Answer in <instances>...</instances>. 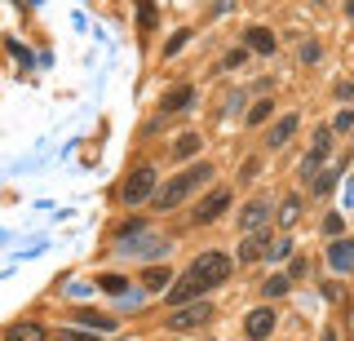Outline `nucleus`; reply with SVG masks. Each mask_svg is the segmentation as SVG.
Listing matches in <instances>:
<instances>
[{
    "label": "nucleus",
    "mask_w": 354,
    "mask_h": 341,
    "mask_svg": "<svg viewBox=\"0 0 354 341\" xmlns=\"http://www.w3.org/2000/svg\"><path fill=\"white\" fill-rule=\"evenodd\" d=\"M208 178H213V164H208V160H199V164H191V169H182L173 182L155 186V195H151V200H155V208H164V213H169V208H177V204L186 200V195L195 191V186H204Z\"/></svg>",
    "instance_id": "obj_1"
},
{
    "label": "nucleus",
    "mask_w": 354,
    "mask_h": 341,
    "mask_svg": "<svg viewBox=\"0 0 354 341\" xmlns=\"http://www.w3.org/2000/svg\"><path fill=\"white\" fill-rule=\"evenodd\" d=\"M230 270H235V261H230L226 252L208 248V252H199V257L191 261V270H186V275H191L199 288L208 293V288H217V284H226V279H230Z\"/></svg>",
    "instance_id": "obj_2"
},
{
    "label": "nucleus",
    "mask_w": 354,
    "mask_h": 341,
    "mask_svg": "<svg viewBox=\"0 0 354 341\" xmlns=\"http://www.w3.org/2000/svg\"><path fill=\"white\" fill-rule=\"evenodd\" d=\"M208 319H213V302H208V297H195V302H186V306H173L169 328L173 333H191V328L208 324Z\"/></svg>",
    "instance_id": "obj_3"
},
{
    "label": "nucleus",
    "mask_w": 354,
    "mask_h": 341,
    "mask_svg": "<svg viewBox=\"0 0 354 341\" xmlns=\"http://www.w3.org/2000/svg\"><path fill=\"white\" fill-rule=\"evenodd\" d=\"M155 195V169L151 164H142V169H133L129 178H124V186H120V200H124L129 208H138L142 200H151Z\"/></svg>",
    "instance_id": "obj_4"
},
{
    "label": "nucleus",
    "mask_w": 354,
    "mask_h": 341,
    "mask_svg": "<svg viewBox=\"0 0 354 341\" xmlns=\"http://www.w3.org/2000/svg\"><path fill=\"white\" fill-rule=\"evenodd\" d=\"M270 226H252V230H243V239H239V261H243V266H248V261H261L266 257V248H270Z\"/></svg>",
    "instance_id": "obj_5"
},
{
    "label": "nucleus",
    "mask_w": 354,
    "mask_h": 341,
    "mask_svg": "<svg viewBox=\"0 0 354 341\" xmlns=\"http://www.w3.org/2000/svg\"><path fill=\"white\" fill-rule=\"evenodd\" d=\"M328 156H332V129H319V133H315V147H310V156L301 160V178L310 182L319 164H328Z\"/></svg>",
    "instance_id": "obj_6"
},
{
    "label": "nucleus",
    "mask_w": 354,
    "mask_h": 341,
    "mask_svg": "<svg viewBox=\"0 0 354 341\" xmlns=\"http://www.w3.org/2000/svg\"><path fill=\"white\" fill-rule=\"evenodd\" d=\"M274 324L279 319H274L270 306H257V311H248V319H243V333H248V341H266L274 333Z\"/></svg>",
    "instance_id": "obj_7"
},
{
    "label": "nucleus",
    "mask_w": 354,
    "mask_h": 341,
    "mask_svg": "<svg viewBox=\"0 0 354 341\" xmlns=\"http://www.w3.org/2000/svg\"><path fill=\"white\" fill-rule=\"evenodd\" d=\"M191 102H195V89H191V84H182V89H169V93H164V102H160V120H155L151 129H160L169 116H182Z\"/></svg>",
    "instance_id": "obj_8"
},
{
    "label": "nucleus",
    "mask_w": 354,
    "mask_h": 341,
    "mask_svg": "<svg viewBox=\"0 0 354 341\" xmlns=\"http://www.w3.org/2000/svg\"><path fill=\"white\" fill-rule=\"evenodd\" d=\"M328 266L337 270V275H350L354 270V239H346V235H337L328 244Z\"/></svg>",
    "instance_id": "obj_9"
},
{
    "label": "nucleus",
    "mask_w": 354,
    "mask_h": 341,
    "mask_svg": "<svg viewBox=\"0 0 354 341\" xmlns=\"http://www.w3.org/2000/svg\"><path fill=\"white\" fill-rule=\"evenodd\" d=\"M226 208H230V191H213L204 204L195 208V222H199V226H208V222H217V217L226 213Z\"/></svg>",
    "instance_id": "obj_10"
},
{
    "label": "nucleus",
    "mask_w": 354,
    "mask_h": 341,
    "mask_svg": "<svg viewBox=\"0 0 354 341\" xmlns=\"http://www.w3.org/2000/svg\"><path fill=\"white\" fill-rule=\"evenodd\" d=\"M243 49H252V53H261V58H270L279 45H274V31H270V27H248V31H243Z\"/></svg>",
    "instance_id": "obj_11"
},
{
    "label": "nucleus",
    "mask_w": 354,
    "mask_h": 341,
    "mask_svg": "<svg viewBox=\"0 0 354 341\" xmlns=\"http://www.w3.org/2000/svg\"><path fill=\"white\" fill-rule=\"evenodd\" d=\"M5 341H49V333H44V324H36V319H18V324L5 328Z\"/></svg>",
    "instance_id": "obj_12"
},
{
    "label": "nucleus",
    "mask_w": 354,
    "mask_h": 341,
    "mask_svg": "<svg viewBox=\"0 0 354 341\" xmlns=\"http://www.w3.org/2000/svg\"><path fill=\"white\" fill-rule=\"evenodd\" d=\"M195 297H204V288H199L191 275H182V279H177L173 288L164 293V302H169V306H186V302H195Z\"/></svg>",
    "instance_id": "obj_13"
},
{
    "label": "nucleus",
    "mask_w": 354,
    "mask_h": 341,
    "mask_svg": "<svg viewBox=\"0 0 354 341\" xmlns=\"http://www.w3.org/2000/svg\"><path fill=\"white\" fill-rule=\"evenodd\" d=\"M297 125H301V116H297V111H288V116L279 120V125H274L270 133H266V147H270V151H279L283 142H288V138L297 133Z\"/></svg>",
    "instance_id": "obj_14"
},
{
    "label": "nucleus",
    "mask_w": 354,
    "mask_h": 341,
    "mask_svg": "<svg viewBox=\"0 0 354 341\" xmlns=\"http://www.w3.org/2000/svg\"><path fill=\"white\" fill-rule=\"evenodd\" d=\"M266 213H270V204H266L261 195H257V200H248V204L239 208V230H252V226H261V222H266Z\"/></svg>",
    "instance_id": "obj_15"
},
{
    "label": "nucleus",
    "mask_w": 354,
    "mask_h": 341,
    "mask_svg": "<svg viewBox=\"0 0 354 341\" xmlns=\"http://www.w3.org/2000/svg\"><path fill=\"white\" fill-rule=\"evenodd\" d=\"M199 147H204V142H199V133H182V138L173 142V160H177V164L195 160V156H199Z\"/></svg>",
    "instance_id": "obj_16"
},
{
    "label": "nucleus",
    "mask_w": 354,
    "mask_h": 341,
    "mask_svg": "<svg viewBox=\"0 0 354 341\" xmlns=\"http://www.w3.org/2000/svg\"><path fill=\"white\" fill-rule=\"evenodd\" d=\"M75 324L93 328V333H115V319H111V315H97V311H75Z\"/></svg>",
    "instance_id": "obj_17"
},
{
    "label": "nucleus",
    "mask_w": 354,
    "mask_h": 341,
    "mask_svg": "<svg viewBox=\"0 0 354 341\" xmlns=\"http://www.w3.org/2000/svg\"><path fill=\"white\" fill-rule=\"evenodd\" d=\"M155 27H160V5H155V0H138V31L147 36Z\"/></svg>",
    "instance_id": "obj_18"
},
{
    "label": "nucleus",
    "mask_w": 354,
    "mask_h": 341,
    "mask_svg": "<svg viewBox=\"0 0 354 341\" xmlns=\"http://www.w3.org/2000/svg\"><path fill=\"white\" fill-rule=\"evenodd\" d=\"M93 288H97V293H106V297H120V293L129 288V279H124V275H97Z\"/></svg>",
    "instance_id": "obj_19"
},
{
    "label": "nucleus",
    "mask_w": 354,
    "mask_h": 341,
    "mask_svg": "<svg viewBox=\"0 0 354 341\" xmlns=\"http://www.w3.org/2000/svg\"><path fill=\"white\" fill-rule=\"evenodd\" d=\"M337 178H341V164H332L328 173H319V178H310V191H315V195H328L332 186H337Z\"/></svg>",
    "instance_id": "obj_20"
},
{
    "label": "nucleus",
    "mask_w": 354,
    "mask_h": 341,
    "mask_svg": "<svg viewBox=\"0 0 354 341\" xmlns=\"http://www.w3.org/2000/svg\"><path fill=\"white\" fill-rule=\"evenodd\" d=\"M297 217H301V200H297V195H283V204H279V226L288 230Z\"/></svg>",
    "instance_id": "obj_21"
},
{
    "label": "nucleus",
    "mask_w": 354,
    "mask_h": 341,
    "mask_svg": "<svg viewBox=\"0 0 354 341\" xmlns=\"http://www.w3.org/2000/svg\"><path fill=\"white\" fill-rule=\"evenodd\" d=\"M169 279H173V270H169V266H151L147 275H142V288H164Z\"/></svg>",
    "instance_id": "obj_22"
},
{
    "label": "nucleus",
    "mask_w": 354,
    "mask_h": 341,
    "mask_svg": "<svg viewBox=\"0 0 354 341\" xmlns=\"http://www.w3.org/2000/svg\"><path fill=\"white\" fill-rule=\"evenodd\" d=\"M288 288H292V279H288V275H270V279H266V284H261V293H266V297H270V302H274V297H283Z\"/></svg>",
    "instance_id": "obj_23"
},
{
    "label": "nucleus",
    "mask_w": 354,
    "mask_h": 341,
    "mask_svg": "<svg viewBox=\"0 0 354 341\" xmlns=\"http://www.w3.org/2000/svg\"><path fill=\"white\" fill-rule=\"evenodd\" d=\"M270 116H274V102H270V98H261V102H252V111H248V125H266Z\"/></svg>",
    "instance_id": "obj_24"
},
{
    "label": "nucleus",
    "mask_w": 354,
    "mask_h": 341,
    "mask_svg": "<svg viewBox=\"0 0 354 341\" xmlns=\"http://www.w3.org/2000/svg\"><path fill=\"white\" fill-rule=\"evenodd\" d=\"M266 257H270V261H283V257H292V239H270V248H266Z\"/></svg>",
    "instance_id": "obj_25"
},
{
    "label": "nucleus",
    "mask_w": 354,
    "mask_h": 341,
    "mask_svg": "<svg viewBox=\"0 0 354 341\" xmlns=\"http://www.w3.org/2000/svg\"><path fill=\"white\" fill-rule=\"evenodd\" d=\"M341 230H346V217H341V213H328V217H324V235H328V239H337Z\"/></svg>",
    "instance_id": "obj_26"
},
{
    "label": "nucleus",
    "mask_w": 354,
    "mask_h": 341,
    "mask_svg": "<svg viewBox=\"0 0 354 341\" xmlns=\"http://www.w3.org/2000/svg\"><path fill=\"white\" fill-rule=\"evenodd\" d=\"M319 58H324V49H319L315 40H306V45H301V67H315Z\"/></svg>",
    "instance_id": "obj_27"
},
{
    "label": "nucleus",
    "mask_w": 354,
    "mask_h": 341,
    "mask_svg": "<svg viewBox=\"0 0 354 341\" xmlns=\"http://www.w3.org/2000/svg\"><path fill=\"white\" fill-rule=\"evenodd\" d=\"M186 40H191V31H177V36L169 40V45H164V58H177V53H182V45Z\"/></svg>",
    "instance_id": "obj_28"
},
{
    "label": "nucleus",
    "mask_w": 354,
    "mask_h": 341,
    "mask_svg": "<svg viewBox=\"0 0 354 341\" xmlns=\"http://www.w3.org/2000/svg\"><path fill=\"white\" fill-rule=\"evenodd\" d=\"M243 58H248V49H230L226 58H221V67H226V71H235V67H243Z\"/></svg>",
    "instance_id": "obj_29"
},
{
    "label": "nucleus",
    "mask_w": 354,
    "mask_h": 341,
    "mask_svg": "<svg viewBox=\"0 0 354 341\" xmlns=\"http://www.w3.org/2000/svg\"><path fill=\"white\" fill-rule=\"evenodd\" d=\"M350 129H354V111H341L332 120V133H350Z\"/></svg>",
    "instance_id": "obj_30"
},
{
    "label": "nucleus",
    "mask_w": 354,
    "mask_h": 341,
    "mask_svg": "<svg viewBox=\"0 0 354 341\" xmlns=\"http://www.w3.org/2000/svg\"><path fill=\"white\" fill-rule=\"evenodd\" d=\"M9 53H14V58L22 62V67H31V62H36V58H31V53H27V49H22V45H18V40H9Z\"/></svg>",
    "instance_id": "obj_31"
},
{
    "label": "nucleus",
    "mask_w": 354,
    "mask_h": 341,
    "mask_svg": "<svg viewBox=\"0 0 354 341\" xmlns=\"http://www.w3.org/2000/svg\"><path fill=\"white\" fill-rule=\"evenodd\" d=\"M337 98H341V102H350V98H354V80H341L337 84Z\"/></svg>",
    "instance_id": "obj_32"
},
{
    "label": "nucleus",
    "mask_w": 354,
    "mask_h": 341,
    "mask_svg": "<svg viewBox=\"0 0 354 341\" xmlns=\"http://www.w3.org/2000/svg\"><path fill=\"white\" fill-rule=\"evenodd\" d=\"M257 169H261V164H257V160H248V164H243V169H239V182H248V178H257Z\"/></svg>",
    "instance_id": "obj_33"
},
{
    "label": "nucleus",
    "mask_w": 354,
    "mask_h": 341,
    "mask_svg": "<svg viewBox=\"0 0 354 341\" xmlns=\"http://www.w3.org/2000/svg\"><path fill=\"white\" fill-rule=\"evenodd\" d=\"M93 288H88V284H66V297H88Z\"/></svg>",
    "instance_id": "obj_34"
},
{
    "label": "nucleus",
    "mask_w": 354,
    "mask_h": 341,
    "mask_svg": "<svg viewBox=\"0 0 354 341\" xmlns=\"http://www.w3.org/2000/svg\"><path fill=\"white\" fill-rule=\"evenodd\" d=\"M319 341H337V333H332V328H324V337H319Z\"/></svg>",
    "instance_id": "obj_35"
},
{
    "label": "nucleus",
    "mask_w": 354,
    "mask_h": 341,
    "mask_svg": "<svg viewBox=\"0 0 354 341\" xmlns=\"http://www.w3.org/2000/svg\"><path fill=\"white\" fill-rule=\"evenodd\" d=\"M346 14H350V18H354V0H350V5H346Z\"/></svg>",
    "instance_id": "obj_36"
},
{
    "label": "nucleus",
    "mask_w": 354,
    "mask_h": 341,
    "mask_svg": "<svg viewBox=\"0 0 354 341\" xmlns=\"http://www.w3.org/2000/svg\"><path fill=\"white\" fill-rule=\"evenodd\" d=\"M31 5H44V0H27V9H31Z\"/></svg>",
    "instance_id": "obj_37"
},
{
    "label": "nucleus",
    "mask_w": 354,
    "mask_h": 341,
    "mask_svg": "<svg viewBox=\"0 0 354 341\" xmlns=\"http://www.w3.org/2000/svg\"><path fill=\"white\" fill-rule=\"evenodd\" d=\"M49 341H71V337H49Z\"/></svg>",
    "instance_id": "obj_38"
}]
</instances>
